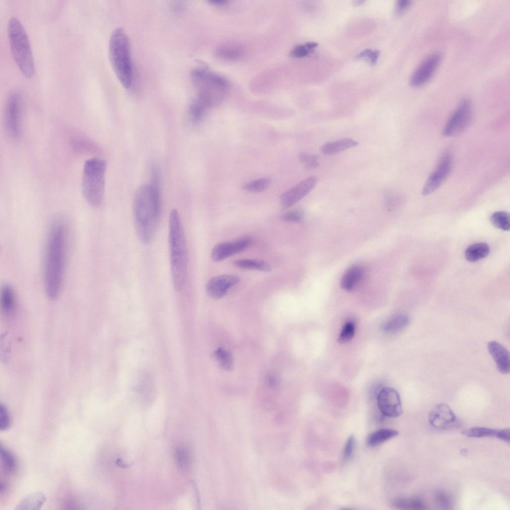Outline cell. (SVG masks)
<instances>
[{
  "mask_svg": "<svg viewBox=\"0 0 510 510\" xmlns=\"http://www.w3.org/2000/svg\"><path fill=\"white\" fill-rule=\"evenodd\" d=\"M69 245V229L66 220L55 219L46 239L43 265L45 292L51 300L60 295L63 284Z\"/></svg>",
  "mask_w": 510,
  "mask_h": 510,
  "instance_id": "1",
  "label": "cell"
},
{
  "mask_svg": "<svg viewBox=\"0 0 510 510\" xmlns=\"http://www.w3.org/2000/svg\"><path fill=\"white\" fill-rule=\"evenodd\" d=\"M158 168L151 169V181L137 190L133 203V219L139 240L144 244L152 242L156 234L160 213V174Z\"/></svg>",
  "mask_w": 510,
  "mask_h": 510,
  "instance_id": "2",
  "label": "cell"
},
{
  "mask_svg": "<svg viewBox=\"0 0 510 510\" xmlns=\"http://www.w3.org/2000/svg\"><path fill=\"white\" fill-rule=\"evenodd\" d=\"M168 245L173 286L176 291H180L186 279L188 255L180 217L175 209L171 211L169 215Z\"/></svg>",
  "mask_w": 510,
  "mask_h": 510,
  "instance_id": "3",
  "label": "cell"
},
{
  "mask_svg": "<svg viewBox=\"0 0 510 510\" xmlns=\"http://www.w3.org/2000/svg\"><path fill=\"white\" fill-rule=\"evenodd\" d=\"M109 57L113 71L121 84L129 88L132 81V66L128 37L122 28L113 30L109 43Z\"/></svg>",
  "mask_w": 510,
  "mask_h": 510,
  "instance_id": "4",
  "label": "cell"
},
{
  "mask_svg": "<svg viewBox=\"0 0 510 510\" xmlns=\"http://www.w3.org/2000/svg\"><path fill=\"white\" fill-rule=\"evenodd\" d=\"M191 78L197 93L193 102L205 111L220 103L227 87L225 80L201 67L193 69Z\"/></svg>",
  "mask_w": 510,
  "mask_h": 510,
  "instance_id": "5",
  "label": "cell"
},
{
  "mask_svg": "<svg viewBox=\"0 0 510 510\" xmlns=\"http://www.w3.org/2000/svg\"><path fill=\"white\" fill-rule=\"evenodd\" d=\"M7 31L11 55L16 65L25 77H32L35 73V66L24 27L17 18L13 17L8 20Z\"/></svg>",
  "mask_w": 510,
  "mask_h": 510,
  "instance_id": "6",
  "label": "cell"
},
{
  "mask_svg": "<svg viewBox=\"0 0 510 510\" xmlns=\"http://www.w3.org/2000/svg\"><path fill=\"white\" fill-rule=\"evenodd\" d=\"M106 167V161L97 157L87 160L84 165L82 194L89 204L94 207L99 206L103 201Z\"/></svg>",
  "mask_w": 510,
  "mask_h": 510,
  "instance_id": "7",
  "label": "cell"
},
{
  "mask_svg": "<svg viewBox=\"0 0 510 510\" xmlns=\"http://www.w3.org/2000/svg\"><path fill=\"white\" fill-rule=\"evenodd\" d=\"M21 97L17 91L11 92L7 96L4 110V124L8 136L12 138L19 137L21 130Z\"/></svg>",
  "mask_w": 510,
  "mask_h": 510,
  "instance_id": "8",
  "label": "cell"
},
{
  "mask_svg": "<svg viewBox=\"0 0 510 510\" xmlns=\"http://www.w3.org/2000/svg\"><path fill=\"white\" fill-rule=\"evenodd\" d=\"M472 117V106L467 99L462 100L447 121L443 131L446 136L457 135L469 125Z\"/></svg>",
  "mask_w": 510,
  "mask_h": 510,
  "instance_id": "9",
  "label": "cell"
},
{
  "mask_svg": "<svg viewBox=\"0 0 510 510\" xmlns=\"http://www.w3.org/2000/svg\"><path fill=\"white\" fill-rule=\"evenodd\" d=\"M453 159L449 152H445L440 157L432 173L427 179L422 190L424 195H429L442 184L449 175L452 168Z\"/></svg>",
  "mask_w": 510,
  "mask_h": 510,
  "instance_id": "10",
  "label": "cell"
},
{
  "mask_svg": "<svg viewBox=\"0 0 510 510\" xmlns=\"http://www.w3.org/2000/svg\"><path fill=\"white\" fill-rule=\"evenodd\" d=\"M378 408L385 416L395 418L403 412L400 396L397 391L390 387L382 388L377 397Z\"/></svg>",
  "mask_w": 510,
  "mask_h": 510,
  "instance_id": "11",
  "label": "cell"
},
{
  "mask_svg": "<svg viewBox=\"0 0 510 510\" xmlns=\"http://www.w3.org/2000/svg\"><path fill=\"white\" fill-rule=\"evenodd\" d=\"M441 59L439 53H433L426 58L412 74L410 84L414 87L427 83L437 69Z\"/></svg>",
  "mask_w": 510,
  "mask_h": 510,
  "instance_id": "12",
  "label": "cell"
},
{
  "mask_svg": "<svg viewBox=\"0 0 510 510\" xmlns=\"http://www.w3.org/2000/svg\"><path fill=\"white\" fill-rule=\"evenodd\" d=\"M251 242V238L246 236L234 241L220 243L212 250L211 258L215 262L222 261L244 251L250 245Z\"/></svg>",
  "mask_w": 510,
  "mask_h": 510,
  "instance_id": "13",
  "label": "cell"
},
{
  "mask_svg": "<svg viewBox=\"0 0 510 510\" xmlns=\"http://www.w3.org/2000/svg\"><path fill=\"white\" fill-rule=\"evenodd\" d=\"M317 179L309 177L286 191L281 196L280 202L284 209H287L307 195L315 186Z\"/></svg>",
  "mask_w": 510,
  "mask_h": 510,
  "instance_id": "14",
  "label": "cell"
},
{
  "mask_svg": "<svg viewBox=\"0 0 510 510\" xmlns=\"http://www.w3.org/2000/svg\"><path fill=\"white\" fill-rule=\"evenodd\" d=\"M240 279L238 276L233 274H223L213 277L206 284V292L212 298L221 299L240 281Z\"/></svg>",
  "mask_w": 510,
  "mask_h": 510,
  "instance_id": "15",
  "label": "cell"
},
{
  "mask_svg": "<svg viewBox=\"0 0 510 510\" xmlns=\"http://www.w3.org/2000/svg\"><path fill=\"white\" fill-rule=\"evenodd\" d=\"M429 422L435 428L447 429L452 427L456 423V416L447 404L439 403L430 411Z\"/></svg>",
  "mask_w": 510,
  "mask_h": 510,
  "instance_id": "16",
  "label": "cell"
},
{
  "mask_svg": "<svg viewBox=\"0 0 510 510\" xmlns=\"http://www.w3.org/2000/svg\"><path fill=\"white\" fill-rule=\"evenodd\" d=\"M488 350L495 361L499 371L506 374L510 372V354L507 349L502 345L495 341H492L488 344Z\"/></svg>",
  "mask_w": 510,
  "mask_h": 510,
  "instance_id": "17",
  "label": "cell"
},
{
  "mask_svg": "<svg viewBox=\"0 0 510 510\" xmlns=\"http://www.w3.org/2000/svg\"><path fill=\"white\" fill-rule=\"evenodd\" d=\"M463 433L470 437L481 438L496 437L506 442L510 443V429H494L484 427H473L465 430Z\"/></svg>",
  "mask_w": 510,
  "mask_h": 510,
  "instance_id": "18",
  "label": "cell"
},
{
  "mask_svg": "<svg viewBox=\"0 0 510 510\" xmlns=\"http://www.w3.org/2000/svg\"><path fill=\"white\" fill-rule=\"evenodd\" d=\"M364 269L359 264H355L345 272L341 279V286L346 291L353 290L362 280Z\"/></svg>",
  "mask_w": 510,
  "mask_h": 510,
  "instance_id": "19",
  "label": "cell"
},
{
  "mask_svg": "<svg viewBox=\"0 0 510 510\" xmlns=\"http://www.w3.org/2000/svg\"><path fill=\"white\" fill-rule=\"evenodd\" d=\"M358 142L350 138H344L329 142L320 147V151L325 155H332L357 146Z\"/></svg>",
  "mask_w": 510,
  "mask_h": 510,
  "instance_id": "20",
  "label": "cell"
},
{
  "mask_svg": "<svg viewBox=\"0 0 510 510\" xmlns=\"http://www.w3.org/2000/svg\"><path fill=\"white\" fill-rule=\"evenodd\" d=\"M409 316L404 313H398L389 317L382 325L383 330L389 334L398 333L409 324Z\"/></svg>",
  "mask_w": 510,
  "mask_h": 510,
  "instance_id": "21",
  "label": "cell"
},
{
  "mask_svg": "<svg viewBox=\"0 0 510 510\" xmlns=\"http://www.w3.org/2000/svg\"><path fill=\"white\" fill-rule=\"evenodd\" d=\"M46 497L41 492H35L24 497L16 505L15 510H38L42 506Z\"/></svg>",
  "mask_w": 510,
  "mask_h": 510,
  "instance_id": "22",
  "label": "cell"
},
{
  "mask_svg": "<svg viewBox=\"0 0 510 510\" xmlns=\"http://www.w3.org/2000/svg\"><path fill=\"white\" fill-rule=\"evenodd\" d=\"M16 295L13 288L9 284H4L0 290V306L6 314L11 313L16 307Z\"/></svg>",
  "mask_w": 510,
  "mask_h": 510,
  "instance_id": "23",
  "label": "cell"
},
{
  "mask_svg": "<svg viewBox=\"0 0 510 510\" xmlns=\"http://www.w3.org/2000/svg\"><path fill=\"white\" fill-rule=\"evenodd\" d=\"M490 253V247L485 243H477L468 246L465 251L466 259L475 262L486 257Z\"/></svg>",
  "mask_w": 510,
  "mask_h": 510,
  "instance_id": "24",
  "label": "cell"
},
{
  "mask_svg": "<svg viewBox=\"0 0 510 510\" xmlns=\"http://www.w3.org/2000/svg\"><path fill=\"white\" fill-rule=\"evenodd\" d=\"M397 430L390 428H382L372 433L367 438L369 446L375 447L397 436Z\"/></svg>",
  "mask_w": 510,
  "mask_h": 510,
  "instance_id": "25",
  "label": "cell"
},
{
  "mask_svg": "<svg viewBox=\"0 0 510 510\" xmlns=\"http://www.w3.org/2000/svg\"><path fill=\"white\" fill-rule=\"evenodd\" d=\"M233 263L236 266L241 269L263 272H268L271 270L270 266L267 262L259 259L243 258L234 261Z\"/></svg>",
  "mask_w": 510,
  "mask_h": 510,
  "instance_id": "26",
  "label": "cell"
},
{
  "mask_svg": "<svg viewBox=\"0 0 510 510\" xmlns=\"http://www.w3.org/2000/svg\"><path fill=\"white\" fill-rule=\"evenodd\" d=\"M394 506L402 510H422L427 509L425 503L416 497L399 499L394 502Z\"/></svg>",
  "mask_w": 510,
  "mask_h": 510,
  "instance_id": "27",
  "label": "cell"
},
{
  "mask_svg": "<svg viewBox=\"0 0 510 510\" xmlns=\"http://www.w3.org/2000/svg\"><path fill=\"white\" fill-rule=\"evenodd\" d=\"M0 455L2 464L5 471L8 474L13 473L17 467V462L14 455L1 444Z\"/></svg>",
  "mask_w": 510,
  "mask_h": 510,
  "instance_id": "28",
  "label": "cell"
},
{
  "mask_svg": "<svg viewBox=\"0 0 510 510\" xmlns=\"http://www.w3.org/2000/svg\"><path fill=\"white\" fill-rule=\"evenodd\" d=\"M175 459L177 466L182 470H187L191 465V456L190 451L184 447L177 448L175 453Z\"/></svg>",
  "mask_w": 510,
  "mask_h": 510,
  "instance_id": "29",
  "label": "cell"
},
{
  "mask_svg": "<svg viewBox=\"0 0 510 510\" xmlns=\"http://www.w3.org/2000/svg\"><path fill=\"white\" fill-rule=\"evenodd\" d=\"M490 220L492 224L499 229L509 231L510 229V215L506 212H495L492 214Z\"/></svg>",
  "mask_w": 510,
  "mask_h": 510,
  "instance_id": "30",
  "label": "cell"
},
{
  "mask_svg": "<svg viewBox=\"0 0 510 510\" xmlns=\"http://www.w3.org/2000/svg\"><path fill=\"white\" fill-rule=\"evenodd\" d=\"M269 184V179L262 178L246 183L244 185L243 188L250 192H260L266 189Z\"/></svg>",
  "mask_w": 510,
  "mask_h": 510,
  "instance_id": "31",
  "label": "cell"
},
{
  "mask_svg": "<svg viewBox=\"0 0 510 510\" xmlns=\"http://www.w3.org/2000/svg\"><path fill=\"white\" fill-rule=\"evenodd\" d=\"M215 356L222 368L226 370H230L233 367V360L229 353L219 348L215 352Z\"/></svg>",
  "mask_w": 510,
  "mask_h": 510,
  "instance_id": "32",
  "label": "cell"
},
{
  "mask_svg": "<svg viewBox=\"0 0 510 510\" xmlns=\"http://www.w3.org/2000/svg\"><path fill=\"white\" fill-rule=\"evenodd\" d=\"M355 331V327L353 322L349 321L346 323L339 334L338 342L341 344L348 342L353 338Z\"/></svg>",
  "mask_w": 510,
  "mask_h": 510,
  "instance_id": "33",
  "label": "cell"
},
{
  "mask_svg": "<svg viewBox=\"0 0 510 510\" xmlns=\"http://www.w3.org/2000/svg\"><path fill=\"white\" fill-rule=\"evenodd\" d=\"M435 501L437 506L441 509H451L453 502L451 497L446 492L439 491L435 495Z\"/></svg>",
  "mask_w": 510,
  "mask_h": 510,
  "instance_id": "34",
  "label": "cell"
},
{
  "mask_svg": "<svg viewBox=\"0 0 510 510\" xmlns=\"http://www.w3.org/2000/svg\"><path fill=\"white\" fill-rule=\"evenodd\" d=\"M299 158L307 168H315L319 166L318 157L316 155L301 152L299 155Z\"/></svg>",
  "mask_w": 510,
  "mask_h": 510,
  "instance_id": "35",
  "label": "cell"
},
{
  "mask_svg": "<svg viewBox=\"0 0 510 510\" xmlns=\"http://www.w3.org/2000/svg\"><path fill=\"white\" fill-rule=\"evenodd\" d=\"M217 53L220 57L227 59H235L239 57L241 55V51L240 49L232 46L221 48Z\"/></svg>",
  "mask_w": 510,
  "mask_h": 510,
  "instance_id": "36",
  "label": "cell"
},
{
  "mask_svg": "<svg viewBox=\"0 0 510 510\" xmlns=\"http://www.w3.org/2000/svg\"><path fill=\"white\" fill-rule=\"evenodd\" d=\"M11 419L6 407L0 403V429L1 431L6 430L10 426Z\"/></svg>",
  "mask_w": 510,
  "mask_h": 510,
  "instance_id": "37",
  "label": "cell"
},
{
  "mask_svg": "<svg viewBox=\"0 0 510 510\" xmlns=\"http://www.w3.org/2000/svg\"><path fill=\"white\" fill-rule=\"evenodd\" d=\"M303 217V213L300 210L294 209L283 214L281 216V219L285 222L297 223L300 222Z\"/></svg>",
  "mask_w": 510,
  "mask_h": 510,
  "instance_id": "38",
  "label": "cell"
},
{
  "mask_svg": "<svg viewBox=\"0 0 510 510\" xmlns=\"http://www.w3.org/2000/svg\"><path fill=\"white\" fill-rule=\"evenodd\" d=\"M356 444V439L354 435H350L345 444L343 451V457L344 460H348L349 459L354 452Z\"/></svg>",
  "mask_w": 510,
  "mask_h": 510,
  "instance_id": "39",
  "label": "cell"
},
{
  "mask_svg": "<svg viewBox=\"0 0 510 510\" xmlns=\"http://www.w3.org/2000/svg\"><path fill=\"white\" fill-rule=\"evenodd\" d=\"M380 52L378 50H372L371 49H366L361 52L358 56V58H362L363 57H368L369 58L372 64L376 63L379 56Z\"/></svg>",
  "mask_w": 510,
  "mask_h": 510,
  "instance_id": "40",
  "label": "cell"
},
{
  "mask_svg": "<svg viewBox=\"0 0 510 510\" xmlns=\"http://www.w3.org/2000/svg\"><path fill=\"white\" fill-rule=\"evenodd\" d=\"M411 1L409 0H399L397 1L395 6V12L400 15L403 13L410 6Z\"/></svg>",
  "mask_w": 510,
  "mask_h": 510,
  "instance_id": "41",
  "label": "cell"
},
{
  "mask_svg": "<svg viewBox=\"0 0 510 510\" xmlns=\"http://www.w3.org/2000/svg\"><path fill=\"white\" fill-rule=\"evenodd\" d=\"M309 50L306 45H298L292 50L291 54L295 57H302L308 54Z\"/></svg>",
  "mask_w": 510,
  "mask_h": 510,
  "instance_id": "42",
  "label": "cell"
},
{
  "mask_svg": "<svg viewBox=\"0 0 510 510\" xmlns=\"http://www.w3.org/2000/svg\"><path fill=\"white\" fill-rule=\"evenodd\" d=\"M267 382L270 385H272L276 384L277 381L274 376L271 375L267 378Z\"/></svg>",
  "mask_w": 510,
  "mask_h": 510,
  "instance_id": "43",
  "label": "cell"
},
{
  "mask_svg": "<svg viewBox=\"0 0 510 510\" xmlns=\"http://www.w3.org/2000/svg\"><path fill=\"white\" fill-rule=\"evenodd\" d=\"M305 45L309 50H310L316 47L317 46V43L315 42H309L306 43Z\"/></svg>",
  "mask_w": 510,
  "mask_h": 510,
  "instance_id": "44",
  "label": "cell"
},
{
  "mask_svg": "<svg viewBox=\"0 0 510 510\" xmlns=\"http://www.w3.org/2000/svg\"><path fill=\"white\" fill-rule=\"evenodd\" d=\"M210 2L211 3H214V4H221L222 3H225L226 1H225V0H213L210 1Z\"/></svg>",
  "mask_w": 510,
  "mask_h": 510,
  "instance_id": "45",
  "label": "cell"
}]
</instances>
